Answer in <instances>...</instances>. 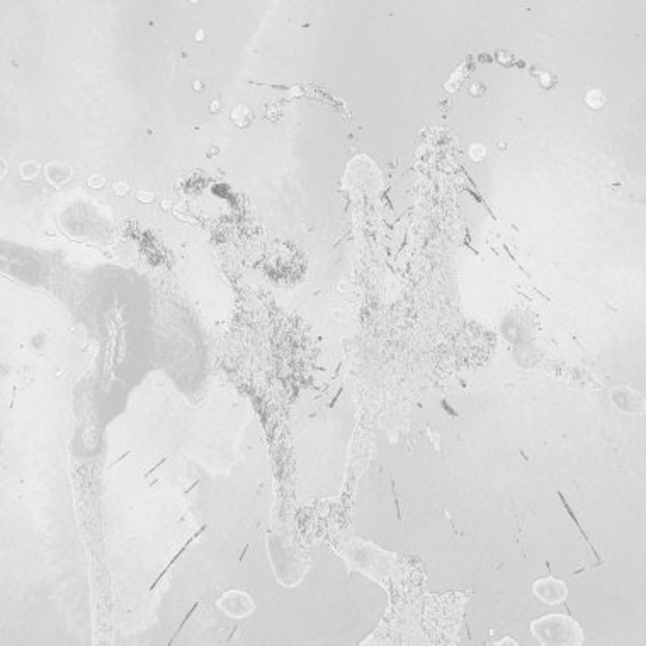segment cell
<instances>
[{"label": "cell", "instance_id": "cell-3", "mask_svg": "<svg viewBox=\"0 0 646 646\" xmlns=\"http://www.w3.org/2000/svg\"><path fill=\"white\" fill-rule=\"evenodd\" d=\"M471 157H473V160H482L484 155H487V152H484V148L483 147H480V145H475L473 148H471Z\"/></svg>", "mask_w": 646, "mask_h": 646}, {"label": "cell", "instance_id": "cell-1", "mask_svg": "<svg viewBox=\"0 0 646 646\" xmlns=\"http://www.w3.org/2000/svg\"><path fill=\"white\" fill-rule=\"evenodd\" d=\"M532 632L544 645H580L583 640L582 628L566 615H546L532 623Z\"/></svg>", "mask_w": 646, "mask_h": 646}, {"label": "cell", "instance_id": "cell-2", "mask_svg": "<svg viewBox=\"0 0 646 646\" xmlns=\"http://www.w3.org/2000/svg\"><path fill=\"white\" fill-rule=\"evenodd\" d=\"M534 592L538 593L539 599L549 602H561L568 593V588L566 585L561 582V580H554V578H546V580H539L534 585Z\"/></svg>", "mask_w": 646, "mask_h": 646}]
</instances>
